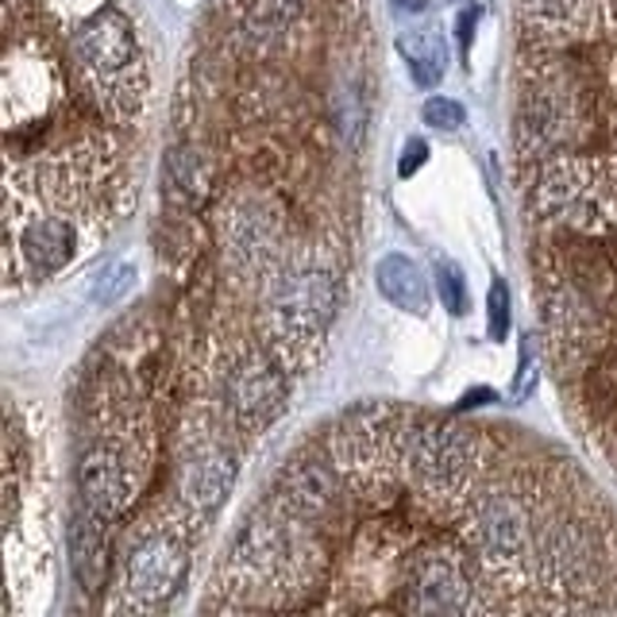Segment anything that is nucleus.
Returning <instances> with one entry per match:
<instances>
[{
  "instance_id": "nucleus-1",
  "label": "nucleus",
  "mask_w": 617,
  "mask_h": 617,
  "mask_svg": "<svg viewBox=\"0 0 617 617\" xmlns=\"http://www.w3.org/2000/svg\"><path fill=\"white\" fill-rule=\"evenodd\" d=\"M479 428L456 421H428L405 433V471L425 494H456L482 459Z\"/></svg>"
},
{
  "instance_id": "nucleus-2",
  "label": "nucleus",
  "mask_w": 617,
  "mask_h": 617,
  "mask_svg": "<svg viewBox=\"0 0 617 617\" xmlns=\"http://www.w3.org/2000/svg\"><path fill=\"white\" fill-rule=\"evenodd\" d=\"M340 309V286L325 267H283L270 283V336L286 343H312Z\"/></svg>"
},
{
  "instance_id": "nucleus-3",
  "label": "nucleus",
  "mask_w": 617,
  "mask_h": 617,
  "mask_svg": "<svg viewBox=\"0 0 617 617\" xmlns=\"http://www.w3.org/2000/svg\"><path fill=\"white\" fill-rule=\"evenodd\" d=\"M190 575V549L174 529H155L128 544L124 556V591L128 610H159L182 591Z\"/></svg>"
},
{
  "instance_id": "nucleus-4",
  "label": "nucleus",
  "mask_w": 617,
  "mask_h": 617,
  "mask_svg": "<svg viewBox=\"0 0 617 617\" xmlns=\"http://www.w3.org/2000/svg\"><path fill=\"white\" fill-rule=\"evenodd\" d=\"M221 397L228 417L244 433H263L278 413L286 409L290 397V382H286L283 366L267 355V351L252 348L221 374Z\"/></svg>"
},
{
  "instance_id": "nucleus-5",
  "label": "nucleus",
  "mask_w": 617,
  "mask_h": 617,
  "mask_svg": "<svg viewBox=\"0 0 617 617\" xmlns=\"http://www.w3.org/2000/svg\"><path fill=\"white\" fill-rule=\"evenodd\" d=\"M82 247V228L74 216H35L8 224V270L12 278H51L70 267Z\"/></svg>"
},
{
  "instance_id": "nucleus-6",
  "label": "nucleus",
  "mask_w": 617,
  "mask_h": 617,
  "mask_svg": "<svg viewBox=\"0 0 617 617\" xmlns=\"http://www.w3.org/2000/svg\"><path fill=\"white\" fill-rule=\"evenodd\" d=\"M471 575L451 552H421L405 564L402 610L413 614H464L471 610Z\"/></svg>"
},
{
  "instance_id": "nucleus-7",
  "label": "nucleus",
  "mask_w": 617,
  "mask_h": 617,
  "mask_svg": "<svg viewBox=\"0 0 617 617\" xmlns=\"http://www.w3.org/2000/svg\"><path fill=\"white\" fill-rule=\"evenodd\" d=\"M224 255L244 275H263L278 263V221L263 201H240L224 216Z\"/></svg>"
},
{
  "instance_id": "nucleus-8",
  "label": "nucleus",
  "mask_w": 617,
  "mask_h": 617,
  "mask_svg": "<svg viewBox=\"0 0 617 617\" xmlns=\"http://www.w3.org/2000/svg\"><path fill=\"white\" fill-rule=\"evenodd\" d=\"M136 490V475L131 464L124 459V451H116L113 444H93L82 459H77V502H85L89 510H97L105 521L120 518L124 506L131 502Z\"/></svg>"
},
{
  "instance_id": "nucleus-9",
  "label": "nucleus",
  "mask_w": 617,
  "mask_h": 617,
  "mask_svg": "<svg viewBox=\"0 0 617 617\" xmlns=\"http://www.w3.org/2000/svg\"><path fill=\"white\" fill-rule=\"evenodd\" d=\"M471 536L487 556H521L529 544V513L521 498L506 490H482L471 502Z\"/></svg>"
},
{
  "instance_id": "nucleus-10",
  "label": "nucleus",
  "mask_w": 617,
  "mask_h": 617,
  "mask_svg": "<svg viewBox=\"0 0 617 617\" xmlns=\"http://www.w3.org/2000/svg\"><path fill=\"white\" fill-rule=\"evenodd\" d=\"M236 456L221 440H201L182 459V498L198 518H209L236 482Z\"/></svg>"
},
{
  "instance_id": "nucleus-11",
  "label": "nucleus",
  "mask_w": 617,
  "mask_h": 617,
  "mask_svg": "<svg viewBox=\"0 0 617 617\" xmlns=\"http://www.w3.org/2000/svg\"><path fill=\"white\" fill-rule=\"evenodd\" d=\"M336 498H340V479H336L332 464L320 456L294 459L283 471V479H278V506L290 518H320V513L332 510Z\"/></svg>"
},
{
  "instance_id": "nucleus-12",
  "label": "nucleus",
  "mask_w": 617,
  "mask_h": 617,
  "mask_svg": "<svg viewBox=\"0 0 617 617\" xmlns=\"http://www.w3.org/2000/svg\"><path fill=\"white\" fill-rule=\"evenodd\" d=\"M66 552H70V572L82 583V591H100L108 575V525L97 510L77 502L70 510L66 525Z\"/></svg>"
},
{
  "instance_id": "nucleus-13",
  "label": "nucleus",
  "mask_w": 617,
  "mask_h": 617,
  "mask_svg": "<svg viewBox=\"0 0 617 617\" xmlns=\"http://www.w3.org/2000/svg\"><path fill=\"white\" fill-rule=\"evenodd\" d=\"M374 283H379V290L386 294V301H394L397 309L425 312L428 283L413 259H405V255H386V259L374 267Z\"/></svg>"
},
{
  "instance_id": "nucleus-14",
  "label": "nucleus",
  "mask_w": 617,
  "mask_h": 617,
  "mask_svg": "<svg viewBox=\"0 0 617 617\" xmlns=\"http://www.w3.org/2000/svg\"><path fill=\"white\" fill-rule=\"evenodd\" d=\"M397 51L405 54V66H409L413 82L421 89H436L444 82V70H448V43H444L440 31H409V35L397 39Z\"/></svg>"
},
{
  "instance_id": "nucleus-15",
  "label": "nucleus",
  "mask_w": 617,
  "mask_h": 617,
  "mask_svg": "<svg viewBox=\"0 0 617 617\" xmlns=\"http://www.w3.org/2000/svg\"><path fill=\"white\" fill-rule=\"evenodd\" d=\"M205 193V162L193 147H170L162 159V198L170 205H193Z\"/></svg>"
},
{
  "instance_id": "nucleus-16",
  "label": "nucleus",
  "mask_w": 617,
  "mask_h": 617,
  "mask_svg": "<svg viewBox=\"0 0 617 617\" xmlns=\"http://www.w3.org/2000/svg\"><path fill=\"white\" fill-rule=\"evenodd\" d=\"M301 15V0H252L244 8V20H240V31L244 39H275L278 31H286L294 20Z\"/></svg>"
},
{
  "instance_id": "nucleus-17",
  "label": "nucleus",
  "mask_w": 617,
  "mask_h": 617,
  "mask_svg": "<svg viewBox=\"0 0 617 617\" xmlns=\"http://www.w3.org/2000/svg\"><path fill=\"white\" fill-rule=\"evenodd\" d=\"M436 290H440V301L448 312H467L471 309V298H467V286H464V275H459L451 263H440L436 267Z\"/></svg>"
},
{
  "instance_id": "nucleus-18",
  "label": "nucleus",
  "mask_w": 617,
  "mask_h": 617,
  "mask_svg": "<svg viewBox=\"0 0 617 617\" xmlns=\"http://www.w3.org/2000/svg\"><path fill=\"white\" fill-rule=\"evenodd\" d=\"M421 116H425V124H433V128H440V131H456V128H464V120H467L464 105H459V100H451V97L425 100Z\"/></svg>"
},
{
  "instance_id": "nucleus-19",
  "label": "nucleus",
  "mask_w": 617,
  "mask_h": 617,
  "mask_svg": "<svg viewBox=\"0 0 617 617\" xmlns=\"http://www.w3.org/2000/svg\"><path fill=\"white\" fill-rule=\"evenodd\" d=\"M487 317H490V340H506V332H510V290H506L502 278L490 283Z\"/></svg>"
},
{
  "instance_id": "nucleus-20",
  "label": "nucleus",
  "mask_w": 617,
  "mask_h": 617,
  "mask_svg": "<svg viewBox=\"0 0 617 617\" xmlns=\"http://www.w3.org/2000/svg\"><path fill=\"white\" fill-rule=\"evenodd\" d=\"M131 278H136V267H116L108 270L105 278H100V290H97V301H116L120 298V290H128Z\"/></svg>"
},
{
  "instance_id": "nucleus-21",
  "label": "nucleus",
  "mask_w": 617,
  "mask_h": 617,
  "mask_svg": "<svg viewBox=\"0 0 617 617\" xmlns=\"http://www.w3.org/2000/svg\"><path fill=\"white\" fill-rule=\"evenodd\" d=\"M425 155H428V151H425V143H421V139H409V147H405V159L397 162V174L409 178L413 170H417L421 162H425Z\"/></svg>"
},
{
  "instance_id": "nucleus-22",
  "label": "nucleus",
  "mask_w": 617,
  "mask_h": 617,
  "mask_svg": "<svg viewBox=\"0 0 617 617\" xmlns=\"http://www.w3.org/2000/svg\"><path fill=\"white\" fill-rule=\"evenodd\" d=\"M475 23H479V8H467V12L459 15V43H464V51L475 39Z\"/></svg>"
},
{
  "instance_id": "nucleus-23",
  "label": "nucleus",
  "mask_w": 617,
  "mask_h": 617,
  "mask_svg": "<svg viewBox=\"0 0 617 617\" xmlns=\"http://www.w3.org/2000/svg\"><path fill=\"white\" fill-rule=\"evenodd\" d=\"M482 402H494V394H490V390H471V394L464 397V409H471V405H482Z\"/></svg>"
},
{
  "instance_id": "nucleus-24",
  "label": "nucleus",
  "mask_w": 617,
  "mask_h": 617,
  "mask_svg": "<svg viewBox=\"0 0 617 617\" xmlns=\"http://www.w3.org/2000/svg\"><path fill=\"white\" fill-rule=\"evenodd\" d=\"M397 8H405V12H421V8H425V0H397Z\"/></svg>"
}]
</instances>
